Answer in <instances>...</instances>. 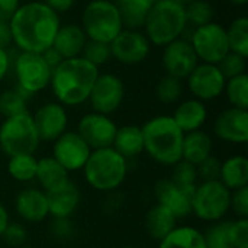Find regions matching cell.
<instances>
[{
	"label": "cell",
	"mask_w": 248,
	"mask_h": 248,
	"mask_svg": "<svg viewBox=\"0 0 248 248\" xmlns=\"http://www.w3.org/2000/svg\"><path fill=\"white\" fill-rule=\"evenodd\" d=\"M217 65L222 76L228 80L246 73V57L230 51Z\"/></svg>",
	"instance_id": "obj_40"
},
{
	"label": "cell",
	"mask_w": 248,
	"mask_h": 248,
	"mask_svg": "<svg viewBox=\"0 0 248 248\" xmlns=\"http://www.w3.org/2000/svg\"><path fill=\"white\" fill-rule=\"evenodd\" d=\"M31 96L17 86L0 93V115L4 118L28 112V99Z\"/></svg>",
	"instance_id": "obj_33"
},
{
	"label": "cell",
	"mask_w": 248,
	"mask_h": 248,
	"mask_svg": "<svg viewBox=\"0 0 248 248\" xmlns=\"http://www.w3.org/2000/svg\"><path fill=\"white\" fill-rule=\"evenodd\" d=\"M171 171V177L170 180L177 185L179 187L187 190V192H193V189L196 187L199 179H198V171H196V166L180 160L179 163H176Z\"/></svg>",
	"instance_id": "obj_37"
},
{
	"label": "cell",
	"mask_w": 248,
	"mask_h": 248,
	"mask_svg": "<svg viewBox=\"0 0 248 248\" xmlns=\"http://www.w3.org/2000/svg\"><path fill=\"white\" fill-rule=\"evenodd\" d=\"M214 142L209 134L203 132L202 129L192 131L185 134L183 145H182V160L198 166L203 160L212 155Z\"/></svg>",
	"instance_id": "obj_24"
},
{
	"label": "cell",
	"mask_w": 248,
	"mask_h": 248,
	"mask_svg": "<svg viewBox=\"0 0 248 248\" xmlns=\"http://www.w3.org/2000/svg\"><path fill=\"white\" fill-rule=\"evenodd\" d=\"M92 150L74 131H65L52 144V158H55L68 173L83 170Z\"/></svg>",
	"instance_id": "obj_14"
},
{
	"label": "cell",
	"mask_w": 248,
	"mask_h": 248,
	"mask_svg": "<svg viewBox=\"0 0 248 248\" xmlns=\"http://www.w3.org/2000/svg\"><path fill=\"white\" fill-rule=\"evenodd\" d=\"M9 222H10L9 212H7V209L4 208V205L0 202V237L3 235V232H4L6 227L9 225Z\"/></svg>",
	"instance_id": "obj_51"
},
{
	"label": "cell",
	"mask_w": 248,
	"mask_h": 248,
	"mask_svg": "<svg viewBox=\"0 0 248 248\" xmlns=\"http://www.w3.org/2000/svg\"><path fill=\"white\" fill-rule=\"evenodd\" d=\"M124 96L125 86L122 80L115 74L105 73L97 76L92 87L89 102L93 108V112L110 115L121 108Z\"/></svg>",
	"instance_id": "obj_12"
},
{
	"label": "cell",
	"mask_w": 248,
	"mask_h": 248,
	"mask_svg": "<svg viewBox=\"0 0 248 248\" xmlns=\"http://www.w3.org/2000/svg\"><path fill=\"white\" fill-rule=\"evenodd\" d=\"M215 135L230 144H246L248 141V112L230 108L222 110L214 124Z\"/></svg>",
	"instance_id": "obj_18"
},
{
	"label": "cell",
	"mask_w": 248,
	"mask_h": 248,
	"mask_svg": "<svg viewBox=\"0 0 248 248\" xmlns=\"http://www.w3.org/2000/svg\"><path fill=\"white\" fill-rule=\"evenodd\" d=\"M177 126L185 132H192L201 129L208 119V109L202 100L187 99L182 102L171 115Z\"/></svg>",
	"instance_id": "obj_23"
},
{
	"label": "cell",
	"mask_w": 248,
	"mask_h": 248,
	"mask_svg": "<svg viewBox=\"0 0 248 248\" xmlns=\"http://www.w3.org/2000/svg\"><path fill=\"white\" fill-rule=\"evenodd\" d=\"M35 180H38L39 186L45 193L57 190L70 182L68 171L51 155L38 160Z\"/></svg>",
	"instance_id": "obj_25"
},
{
	"label": "cell",
	"mask_w": 248,
	"mask_h": 248,
	"mask_svg": "<svg viewBox=\"0 0 248 248\" xmlns=\"http://www.w3.org/2000/svg\"><path fill=\"white\" fill-rule=\"evenodd\" d=\"M230 1L235 6H244L248 3V0H230Z\"/></svg>",
	"instance_id": "obj_52"
},
{
	"label": "cell",
	"mask_w": 248,
	"mask_h": 248,
	"mask_svg": "<svg viewBox=\"0 0 248 248\" xmlns=\"http://www.w3.org/2000/svg\"><path fill=\"white\" fill-rule=\"evenodd\" d=\"M190 44L198 58L206 64L217 65L230 52L227 29L217 22L195 28L190 35Z\"/></svg>",
	"instance_id": "obj_10"
},
{
	"label": "cell",
	"mask_w": 248,
	"mask_h": 248,
	"mask_svg": "<svg viewBox=\"0 0 248 248\" xmlns=\"http://www.w3.org/2000/svg\"><path fill=\"white\" fill-rule=\"evenodd\" d=\"M39 1H42L45 6H48L58 15L68 12L76 3V0H39Z\"/></svg>",
	"instance_id": "obj_46"
},
{
	"label": "cell",
	"mask_w": 248,
	"mask_h": 248,
	"mask_svg": "<svg viewBox=\"0 0 248 248\" xmlns=\"http://www.w3.org/2000/svg\"><path fill=\"white\" fill-rule=\"evenodd\" d=\"M186 80L195 99L202 102L219 97L224 93L227 83V78L222 76L218 65L206 62L198 64Z\"/></svg>",
	"instance_id": "obj_15"
},
{
	"label": "cell",
	"mask_w": 248,
	"mask_h": 248,
	"mask_svg": "<svg viewBox=\"0 0 248 248\" xmlns=\"http://www.w3.org/2000/svg\"><path fill=\"white\" fill-rule=\"evenodd\" d=\"M0 238H3L9 247L19 248L25 246L26 238H28V231L19 222H9V225L6 227V230Z\"/></svg>",
	"instance_id": "obj_42"
},
{
	"label": "cell",
	"mask_w": 248,
	"mask_h": 248,
	"mask_svg": "<svg viewBox=\"0 0 248 248\" xmlns=\"http://www.w3.org/2000/svg\"><path fill=\"white\" fill-rule=\"evenodd\" d=\"M48 212L54 219H70L80 205V190L76 185L68 182L62 187L48 192Z\"/></svg>",
	"instance_id": "obj_21"
},
{
	"label": "cell",
	"mask_w": 248,
	"mask_h": 248,
	"mask_svg": "<svg viewBox=\"0 0 248 248\" xmlns=\"http://www.w3.org/2000/svg\"><path fill=\"white\" fill-rule=\"evenodd\" d=\"M38 158L33 154H17L9 157L7 173L16 182L28 183L35 180Z\"/></svg>",
	"instance_id": "obj_31"
},
{
	"label": "cell",
	"mask_w": 248,
	"mask_h": 248,
	"mask_svg": "<svg viewBox=\"0 0 248 248\" xmlns=\"http://www.w3.org/2000/svg\"><path fill=\"white\" fill-rule=\"evenodd\" d=\"M187 23L183 4L174 0H155L142 28L151 44L166 46L167 44L182 38Z\"/></svg>",
	"instance_id": "obj_4"
},
{
	"label": "cell",
	"mask_w": 248,
	"mask_h": 248,
	"mask_svg": "<svg viewBox=\"0 0 248 248\" xmlns=\"http://www.w3.org/2000/svg\"><path fill=\"white\" fill-rule=\"evenodd\" d=\"M227 248H232V247H227Z\"/></svg>",
	"instance_id": "obj_56"
},
{
	"label": "cell",
	"mask_w": 248,
	"mask_h": 248,
	"mask_svg": "<svg viewBox=\"0 0 248 248\" xmlns=\"http://www.w3.org/2000/svg\"><path fill=\"white\" fill-rule=\"evenodd\" d=\"M185 15H186L187 25L199 28V26L214 22L215 9L206 0H195L185 6Z\"/></svg>",
	"instance_id": "obj_35"
},
{
	"label": "cell",
	"mask_w": 248,
	"mask_h": 248,
	"mask_svg": "<svg viewBox=\"0 0 248 248\" xmlns=\"http://www.w3.org/2000/svg\"><path fill=\"white\" fill-rule=\"evenodd\" d=\"M83 174L90 187L99 192H112L121 187L128 174V160L112 147L92 150Z\"/></svg>",
	"instance_id": "obj_5"
},
{
	"label": "cell",
	"mask_w": 248,
	"mask_h": 248,
	"mask_svg": "<svg viewBox=\"0 0 248 248\" xmlns=\"http://www.w3.org/2000/svg\"><path fill=\"white\" fill-rule=\"evenodd\" d=\"M155 0H116L121 20L126 29H141Z\"/></svg>",
	"instance_id": "obj_29"
},
{
	"label": "cell",
	"mask_w": 248,
	"mask_h": 248,
	"mask_svg": "<svg viewBox=\"0 0 248 248\" xmlns=\"http://www.w3.org/2000/svg\"><path fill=\"white\" fill-rule=\"evenodd\" d=\"M20 6V0H0V20H10Z\"/></svg>",
	"instance_id": "obj_45"
},
{
	"label": "cell",
	"mask_w": 248,
	"mask_h": 248,
	"mask_svg": "<svg viewBox=\"0 0 248 248\" xmlns=\"http://www.w3.org/2000/svg\"><path fill=\"white\" fill-rule=\"evenodd\" d=\"M158 243V248H208L203 234L199 230L187 225L176 227Z\"/></svg>",
	"instance_id": "obj_30"
},
{
	"label": "cell",
	"mask_w": 248,
	"mask_h": 248,
	"mask_svg": "<svg viewBox=\"0 0 248 248\" xmlns=\"http://www.w3.org/2000/svg\"><path fill=\"white\" fill-rule=\"evenodd\" d=\"M10 68V55L6 49L0 48V81L6 77Z\"/></svg>",
	"instance_id": "obj_50"
},
{
	"label": "cell",
	"mask_w": 248,
	"mask_h": 248,
	"mask_svg": "<svg viewBox=\"0 0 248 248\" xmlns=\"http://www.w3.org/2000/svg\"><path fill=\"white\" fill-rule=\"evenodd\" d=\"M19 248H38V247H32V246H22V247Z\"/></svg>",
	"instance_id": "obj_54"
},
{
	"label": "cell",
	"mask_w": 248,
	"mask_h": 248,
	"mask_svg": "<svg viewBox=\"0 0 248 248\" xmlns=\"http://www.w3.org/2000/svg\"><path fill=\"white\" fill-rule=\"evenodd\" d=\"M208 248H227L230 246V222H212L211 228L203 234Z\"/></svg>",
	"instance_id": "obj_39"
},
{
	"label": "cell",
	"mask_w": 248,
	"mask_h": 248,
	"mask_svg": "<svg viewBox=\"0 0 248 248\" xmlns=\"http://www.w3.org/2000/svg\"><path fill=\"white\" fill-rule=\"evenodd\" d=\"M177 221L167 208L157 203L145 215V230L153 240L161 241L177 227Z\"/></svg>",
	"instance_id": "obj_28"
},
{
	"label": "cell",
	"mask_w": 248,
	"mask_h": 248,
	"mask_svg": "<svg viewBox=\"0 0 248 248\" xmlns=\"http://www.w3.org/2000/svg\"><path fill=\"white\" fill-rule=\"evenodd\" d=\"M198 171V179L201 182H214L219 180V173H221V161L215 158L214 155L208 157L203 160L201 164L196 166Z\"/></svg>",
	"instance_id": "obj_43"
},
{
	"label": "cell",
	"mask_w": 248,
	"mask_h": 248,
	"mask_svg": "<svg viewBox=\"0 0 248 248\" xmlns=\"http://www.w3.org/2000/svg\"><path fill=\"white\" fill-rule=\"evenodd\" d=\"M12 44H13V39H12L10 23L9 20H0V48L6 49Z\"/></svg>",
	"instance_id": "obj_48"
},
{
	"label": "cell",
	"mask_w": 248,
	"mask_h": 248,
	"mask_svg": "<svg viewBox=\"0 0 248 248\" xmlns=\"http://www.w3.org/2000/svg\"><path fill=\"white\" fill-rule=\"evenodd\" d=\"M9 23L13 44L22 52L36 54H42L52 46L61 26L60 15L39 0L19 6Z\"/></svg>",
	"instance_id": "obj_1"
},
{
	"label": "cell",
	"mask_w": 248,
	"mask_h": 248,
	"mask_svg": "<svg viewBox=\"0 0 248 248\" xmlns=\"http://www.w3.org/2000/svg\"><path fill=\"white\" fill-rule=\"evenodd\" d=\"M230 246L232 248H248V219L237 218L230 222Z\"/></svg>",
	"instance_id": "obj_41"
},
{
	"label": "cell",
	"mask_w": 248,
	"mask_h": 248,
	"mask_svg": "<svg viewBox=\"0 0 248 248\" xmlns=\"http://www.w3.org/2000/svg\"><path fill=\"white\" fill-rule=\"evenodd\" d=\"M42 57H44V60H45V62L49 65V68L51 70H54L64 58L60 55V52L54 48V46H51V48H48V49H45L44 52H42Z\"/></svg>",
	"instance_id": "obj_49"
},
{
	"label": "cell",
	"mask_w": 248,
	"mask_h": 248,
	"mask_svg": "<svg viewBox=\"0 0 248 248\" xmlns=\"http://www.w3.org/2000/svg\"><path fill=\"white\" fill-rule=\"evenodd\" d=\"M87 39L110 44L124 29L115 1L92 0L86 4L80 25Z\"/></svg>",
	"instance_id": "obj_6"
},
{
	"label": "cell",
	"mask_w": 248,
	"mask_h": 248,
	"mask_svg": "<svg viewBox=\"0 0 248 248\" xmlns=\"http://www.w3.org/2000/svg\"><path fill=\"white\" fill-rule=\"evenodd\" d=\"M15 209L19 218L29 224L42 222L49 217L48 199L44 190L28 187L17 193L15 199Z\"/></svg>",
	"instance_id": "obj_19"
},
{
	"label": "cell",
	"mask_w": 248,
	"mask_h": 248,
	"mask_svg": "<svg viewBox=\"0 0 248 248\" xmlns=\"http://www.w3.org/2000/svg\"><path fill=\"white\" fill-rule=\"evenodd\" d=\"M39 141L54 142L67 131L68 115L65 108L58 102L44 103L32 115Z\"/></svg>",
	"instance_id": "obj_17"
},
{
	"label": "cell",
	"mask_w": 248,
	"mask_h": 248,
	"mask_svg": "<svg viewBox=\"0 0 248 248\" xmlns=\"http://www.w3.org/2000/svg\"><path fill=\"white\" fill-rule=\"evenodd\" d=\"M182 93H183L182 80L170 74H164L155 86V96L164 105L177 102L182 97Z\"/></svg>",
	"instance_id": "obj_36"
},
{
	"label": "cell",
	"mask_w": 248,
	"mask_h": 248,
	"mask_svg": "<svg viewBox=\"0 0 248 248\" xmlns=\"http://www.w3.org/2000/svg\"><path fill=\"white\" fill-rule=\"evenodd\" d=\"M231 190H228L219 180L201 182L192 192L190 211L205 222H218L230 211Z\"/></svg>",
	"instance_id": "obj_8"
},
{
	"label": "cell",
	"mask_w": 248,
	"mask_h": 248,
	"mask_svg": "<svg viewBox=\"0 0 248 248\" xmlns=\"http://www.w3.org/2000/svg\"><path fill=\"white\" fill-rule=\"evenodd\" d=\"M112 148L125 160H131L144 153V137L141 126L124 125L116 129Z\"/></svg>",
	"instance_id": "obj_26"
},
{
	"label": "cell",
	"mask_w": 248,
	"mask_h": 248,
	"mask_svg": "<svg viewBox=\"0 0 248 248\" xmlns=\"http://www.w3.org/2000/svg\"><path fill=\"white\" fill-rule=\"evenodd\" d=\"M109 45L112 58L125 65L142 62L151 51V42L140 29L124 28Z\"/></svg>",
	"instance_id": "obj_11"
},
{
	"label": "cell",
	"mask_w": 248,
	"mask_h": 248,
	"mask_svg": "<svg viewBox=\"0 0 248 248\" xmlns=\"http://www.w3.org/2000/svg\"><path fill=\"white\" fill-rule=\"evenodd\" d=\"M144 151L163 166H174L182 160L185 132L170 115H158L148 119L142 126Z\"/></svg>",
	"instance_id": "obj_3"
},
{
	"label": "cell",
	"mask_w": 248,
	"mask_h": 248,
	"mask_svg": "<svg viewBox=\"0 0 248 248\" xmlns=\"http://www.w3.org/2000/svg\"><path fill=\"white\" fill-rule=\"evenodd\" d=\"M55 224H54V228H52V232L55 237L58 238H68L70 234H71V224L68 219H54Z\"/></svg>",
	"instance_id": "obj_47"
},
{
	"label": "cell",
	"mask_w": 248,
	"mask_h": 248,
	"mask_svg": "<svg viewBox=\"0 0 248 248\" xmlns=\"http://www.w3.org/2000/svg\"><path fill=\"white\" fill-rule=\"evenodd\" d=\"M99 76V68L83 57L62 60L51 74L49 86L58 103L78 106L89 100L92 87Z\"/></svg>",
	"instance_id": "obj_2"
},
{
	"label": "cell",
	"mask_w": 248,
	"mask_h": 248,
	"mask_svg": "<svg viewBox=\"0 0 248 248\" xmlns=\"http://www.w3.org/2000/svg\"><path fill=\"white\" fill-rule=\"evenodd\" d=\"M155 198L158 205L167 208L177 219L186 218L192 214L190 211V196L192 192H187L170 179H163L155 185Z\"/></svg>",
	"instance_id": "obj_20"
},
{
	"label": "cell",
	"mask_w": 248,
	"mask_h": 248,
	"mask_svg": "<svg viewBox=\"0 0 248 248\" xmlns=\"http://www.w3.org/2000/svg\"><path fill=\"white\" fill-rule=\"evenodd\" d=\"M116 129L118 126L109 115L89 112L78 121L76 132L84 140L90 150H100L112 147Z\"/></svg>",
	"instance_id": "obj_13"
},
{
	"label": "cell",
	"mask_w": 248,
	"mask_h": 248,
	"mask_svg": "<svg viewBox=\"0 0 248 248\" xmlns=\"http://www.w3.org/2000/svg\"><path fill=\"white\" fill-rule=\"evenodd\" d=\"M13 68L17 80L16 86L29 96L49 86L52 70L45 62L42 54L20 51L13 62Z\"/></svg>",
	"instance_id": "obj_9"
},
{
	"label": "cell",
	"mask_w": 248,
	"mask_h": 248,
	"mask_svg": "<svg viewBox=\"0 0 248 248\" xmlns=\"http://www.w3.org/2000/svg\"><path fill=\"white\" fill-rule=\"evenodd\" d=\"M230 209L237 215V218L248 219V186L231 192Z\"/></svg>",
	"instance_id": "obj_44"
},
{
	"label": "cell",
	"mask_w": 248,
	"mask_h": 248,
	"mask_svg": "<svg viewBox=\"0 0 248 248\" xmlns=\"http://www.w3.org/2000/svg\"><path fill=\"white\" fill-rule=\"evenodd\" d=\"M228 102L232 105V108L238 109H248V76L240 74L237 77L228 78L224 89Z\"/></svg>",
	"instance_id": "obj_34"
},
{
	"label": "cell",
	"mask_w": 248,
	"mask_h": 248,
	"mask_svg": "<svg viewBox=\"0 0 248 248\" xmlns=\"http://www.w3.org/2000/svg\"><path fill=\"white\" fill-rule=\"evenodd\" d=\"M39 137L29 112L4 118L0 125V148L7 155L35 154L39 147Z\"/></svg>",
	"instance_id": "obj_7"
},
{
	"label": "cell",
	"mask_w": 248,
	"mask_h": 248,
	"mask_svg": "<svg viewBox=\"0 0 248 248\" xmlns=\"http://www.w3.org/2000/svg\"><path fill=\"white\" fill-rule=\"evenodd\" d=\"M124 248H137V247H132V246H128V247H124Z\"/></svg>",
	"instance_id": "obj_55"
},
{
	"label": "cell",
	"mask_w": 248,
	"mask_h": 248,
	"mask_svg": "<svg viewBox=\"0 0 248 248\" xmlns=\"http://www.w3.org/2000/svg\"><path fill=\"white\" fill-rule=\"evenodd\" d=\"M227 29L230 51L248 57V19L246 16L235 17Z\"/></svg>",
	"instance_id": "obj_32"
},
{
	"label": "cell",
	"mask_w": 248,
	"mask_h": 248,
	"mask_svg": "<svg viewBox=\"0 0 248 248\" xmlns=\"http://www.w3.org/2000/svg\"><path fill=\"white\" fill-rule=\"evenodd\" d=\"M80 57H83L86 61H89L90 64H93L94 67L99 68V65L106 64L112 58L110 45L106 44V42L87 39V42H86Z\"/></svg>",
	"instance_id": "obj_38"
},
{
	"label": "cell",
	"mask_w": 248,
	"mask_h": 248,
	"mask_svg": "<svg viewBox=\"0 0 248 248\" xmlns=\"http://www.w3.org/2000/svg\"><path fill=\"white\" fill-rule=\"evenodd\" d=\"M174 1H177V3H180V4H183V6H186V4H189V3H192V1H195V0H174Z\"/></svg>",
	"instance_id": "obj_53"
},
{
	"label": "cell",
	"mask_w": 248,
	"mask_h": 248,
	"mask_svg": "<svg viewBox=\"0 0 248 248\" xmlns=\"http://www.w3.org/2000/svg\"><path fill=\"white\" fill-rule=\"evenodd\" d=\"M87 42V36L80 25L68 23L60 26L52 46L60 52V55L64 60L80 57L83 52V48Z\"/></svg>",
	"instance_id": "obj_22"
},
{
	"label": "cell",
	"mask_w": 248,
	"mask_h": 248,
	"mask_svg": "<svg viewBox=\"0 0 248 248\" xmlns=\"http://www.w3.org/2000/svg\"><path fill=\"white\" fill-rule=\"evenodd\" d=\"M219 182L231 192L248 186V160L246 155H232L221 163Z\"/></svg>",
	"instance_id": "obj_27"
},
{
	"label": "cell",
	"mask_w": 248,
	"mask_h": 248,
	"mask_svg": "<svg viewBox=\"0 0 248 248\" xmlns=\"http://www.w3.org/2000/svg\"><path fill=\"white\" fill-rule=\"evenodd\" d=\"M163 67L166 74L185 80L199 64V58L189 39L179 38L167 44L163 49Z\"/></svg>",
	"instance_id": "obj_16"
}]
</instances>
